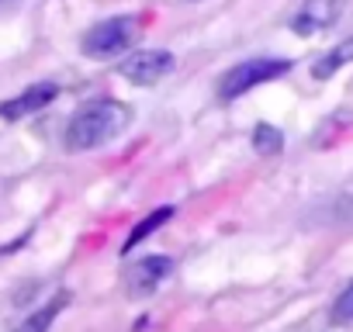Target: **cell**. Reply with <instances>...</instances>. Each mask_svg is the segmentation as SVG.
<instances>
[{
    "label": "cell",
    "mask_w": 353,
    "mask_h": 332,
    "mask_svg": "<svg viewBox=\"0 0 353 332\" xmlns=\"http://www.w3.org/2000/svg\"><path fill=\"white\" fill-rule=\"evenodd\" d=\"M191 4H198V0H191Z\"/></svg>",
    "instance_id": "4fadbf2b"
},
{
    "label": "cell",
    "mask_w": 353,
    "mask_h": 332,
    "mask_svg": "<svg viewBox=\"0 0 353 332\" xmlns=\"http://www.w3.org/2000/svg\"><path fill=\"white\" fill-rule=\"evenodd\" d=\"M253 149H256L260 156H277V152L284 149V132H281L277 125L260 121V125L253 128Z\"/></svg>",
    "instance_id": "8fae6325"
},
{
    "label": "cell",
    "mask_w": 353,
    "mask_h": 332,
    "mask_svg": "<svg viewBox=\"0 0 353 332\" xmlns=\"http://www.w3.org/2000/svg\"><path fill=\"white\" fill-rule=\"evenodd\" d=\"M56 97H59V87H56L52 80L32 83V87H28V90H21L18 97H11V101L0 104V118H4V121L28 118V114H35V111H46V107H49Z\"/></svg>",
    "instance_id": "52a82bcc"
},
{
    "label": "cell",
    "mask_w": 353,
    "mask_h": 332,
    "mask_svg": "<svg viewBox=\"0 0 353 332\" xmlns=\"http://www.w3.org/2000/svg\"><path fill=\"white\" fill-rule=\"evenodd\" d=\"M343 11H346V0H305L291 18V32L301 35V39L319 35V32L332 28Z\"/></svg>",
    "instance_id": "8992f818"
},
{
    "label": "cell",
    "mask_w": 353,
    "mask_h": 332,
    "mask_svg": "<svg viewBox=\"0 0 353 332\" xmlns=\"http://www.w3.org/2000/svg\"><path fill=\"white\" fill-rule=\"evenodd\" d=\"M173 66H176L173 52H166V49H139V52H132V56H125L118 63V73L128 83H135V87H152L163 76H170Z\"/></svg>",
    "instance_id": "277c9868"
},
{
    "label": "cell",
    "mask_w": 353,
    "mask_h": 332,
    "mask_svg": "<svg viewBox=\"0 0 353 332\" xmlns=\"http://www.w3.org/2000/svg\"><path fill=\"white\" fill-rule=\"evenodd\" d=\"M170 218H173V208H170V205H163V208L149 211V215H145V218H142V222H139L132 232H128V239H125V253H132V249H135L142 239H149V236H152L156 229H163Z\"/></svg>",
    "instance_id": "30bf717a"
},
{
    "label": "cell",
    "mask_w": 353,
    "mask_h": 332,
    "mask_svg": "<svg viewBox=\"0 0 353 332\" xmlns=\"http://www.w3.org/2000/svg\"><path fill=\"white\" fill-rule=\"evenodd\" d=\"M128 125H132V107L128 104L111 101V97L90 101L70 118V125L63 132V145L70 152H90V149H101V145L114 142Z\"/></svg>",
    "instance_id": "6da1fadb"
},
{
    "label": "cell",
    "mask_w": 353,
    "mask_h": 332,
    "mask_svg": "<svg viewBox=\"0 0 353 332\" xmlns=\"http://www.w3.org/2000/svg\"><path fill=\"white\" fill-rule=\"evenodd\" d=\"M329 318L336 322V325H346V322H353V280L343 287V294L332 301V311H329Z\"/></svg>",
    "instance_id": "7c38bea8"
},
{
    "label": "cell",
    "mask_w": 353,
    "mask_h": 332,
    "mask_svg": "<svg viewBox=\"0 0 353 332\" xmlns=\"http://www.w3.org/2000/svg\"><path fill=\"white\" fill-rule=\"evenodd\" d=\"M173 273V260L170 256H142L128 267L125 273V294L128 298H149L152 291H159V284Z\"/></svg>",
    "instance_id": "5b68a950"
},
{
    "label": "cell",
    "mask_w": 353,
    "mask_h": 332,
    "mask_svg": "<svg viewBox=\"0 0 353 332\" xmlns=\"http://www.w3.org/2000/svg\"><path fill=\"white\" fill-rule=\"evenodd\" d=\"M66 301H70V294H66V291H63V294H56V298H49V301H46L42 308H35V311H32L18 329H14V332H49V329H52V322L59 318V311L66 308Z\"/></svg>",
    "instance_id": "ba28073f"
},
{
    "label": "cell",
    "mask_w": 353,
    "mask_h": 332,
    "mask_svg": "<svg viewBox=\"0 0 353 332\" xmlns=\"http://www.w3.org/2000/svg\"><path fill=\"white\" fill-rule=\"evenodd\" d=\"M291 73V59H277V56H253L239 66H232L222 80H219V97L222 101H236L243 94H250L260 83H270L277 76Z\"/></svg>",
    "instance_id": "3957f363"
},
{
    "label": "cell",
    "mask_w": 353,
    "mask_h": 332,
    "mask_svg": "<svg viewBox=\"0 0 353 332\" xmlns=\"http://www.w3.org/2000/svg\"><path fill=\"white\" fill-rule=\"evenodd\" d=\"M142 39V18L139 14H114V18H104L97 21L87 35H83V56L87 59H114L121 52H128L135 42Z\"/></svg>",
    "instance_id": "7a4b0ae2"
},
{
    "label": "cell",
    "mask_w": 353,
    "mask_h": 332,
    "mask_svg": "<svg viewBox=\"0 0 353 332\" xmlns=\"http://www.w3.org/2000/svg\"><path fill=\"white\" fill-rule=\"evenodd\" d=\"M0 4H4V0H0Z\"/></svg>",
    "instance_id": "5bb4252c"
},
{
    "label": "cell",
    "mask_w": 353,
    "mask_h": 332,
    "mask_svg": "<svg viewBox=\"0 0 353 332\" xmlns=\"http://www.w3.org/2000/svg\"><path fill=\"white\" fill-rule=\"evenodd\" d=\"M350 63H353V39L332 45L322 59H315V63H312V76H315V80H329V76H336V73H339L343 66H350Z\"/></svg>",
    "instance_id": "9c48e42d"
}]
</instances>
